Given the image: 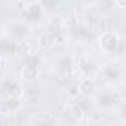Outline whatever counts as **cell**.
I'll use <instances>...</instances> for the list:
<instances>
[{"mask_svg":"<svg viewBox=\"0 0 126 126\" xmlns=\"http://www.w3.org/2000/svg\"><path fill=\"white\" fill-rule=\"evenodd\" d=\"M43 18V8L39 2H34V3H27L25 9L22 11V15H21V19L25 21L27 24L30 25H36L42 21Z\"/></svg>","mask_w":126,"mask_h":126,"instance_id":"obj_1","label":"cell"},{"mask_svg":"<svg viewBox=\"0 0 126 126\" xmlns=\"http://www.w3.org/2000/svg\"><path fill=\"white\" fill-rule=\"evenodd\" d=\"M120 37L113 33V31H107V33H102L99 36V40H98V45L101 47V50H104L105 53H114L119 50L120 47Z\"/></svg>","mask_w":126,"mask_h":126,"instance_id":"obj_2","label":"cell"},{"mask_svg":"<svg viewBox=\"0 0 126 126\" xmlns=\"http://www.w3.org/2000/svg\"><path fill=\"white\" fill-rule=\"evenodd\" d=\"M8 31H9V37L14 39V40H24L30 36L31 33V25L27 24L25 21L19 19V21H14L9 24L8 27Z\"/></svg>","mask_w":126,"mask_h":126,"instance_id":"obj_3","label":"cell"},{"mask_svg":"<svg viewBox=\"0 0 126 126\" xmlns=\"http://www.w3.org/2000/svg\"><path fill=\"white\" fill-rule=\"evenodd\" d=\"M2 89L5 91V94L8 96H18V98H21V95L24 94L22 85L18 80H15V79H5L2 82Z\"/></svg>","mask_w":126,"mask_h":126,"instance_id":"obj_4","label":"cell"},{"mask_svg":"<svg viewBox=\"0 0 126 126\" xmlns=\"http://www.w3.org/2000/svg\"><path fill=\"white\" fill-rule=\"evenodd\" d=\"M74 70V59L70 55H64L56 61V71L62 76H68Z\"/></svg>","mask_w":126,"mask_h":126,"instance_id":"obj_5","label":"cell"},{"mask_svg":"<svg viewBox=\"0 0 126 126\" xmlns=\"http://www.w3.org/2000/svg\"><path fill=\"white\" fill-rule=\"evenodd\" d=\"M16 46H18V43H15L14 39L2 36L0 37V58L15 55L16 53Z\"/></svg>","mask_w":126,"mask_h":126,"instance_id":"obj_6","label":"cell"},{"mask_svg":"<svg viewBox=\"0 0 126 126\" xmlns=\"http://www.w3.org/2000/svg\"><path fill=\"white\" fill-rule=\"evenodd\" d=\"M96 107L98 108H102V110H108V108H113L114 105H117L119 102V96L116 94H101L98 95L96 98Z\"/></svg>","mask_w":126,"mask_h":126,"instance_id":"obj_7","label":"cell"},{"mask_svg":"<svg viewBox=\"0 0 126 126\" xmlns=\"http://www.w3.org/2000/svg\"><path fill=\"white\" fill-rule=\"evenodd\" d=\"M19 76L24 82H34L39 77V67L30 65V64H22L19 70Z\"/></svg>","mask_w":126,"mask_h":126,"instance_id":"obj_8","label":"cell"},{"mask_svg":"<svg viewBox=\"0 0 126 126\" xmlns=\"http://www.w3.org/2000/svg\"><path fill=\"white\" fill-rule=\"evenodd\" d=\"M102 76L108 83H117L122 79V70L117 65H107L102 70Z\"/></svg>","mask_w":126,"mask_h":126,"instance_id":"obj_9","label":"cell"},{"mask_svg":"<svg viewBox=\"0 0 126 126\" xmlns=\"http://www.w3.org/2000/svg\"><path fill=\"white\" fill-rule=\"evenodd\" d=\"M5 107L9 113H16L19 108H21V98L18 96H8L6 102H5Z\"/></svg>","mask_w":126,"mask_h":126,"instance_id":"obj_10","label":"cell"},{"mask_svg":"<svg viewBox=\"0 0 126 126\" xmlns=\"http://www.w3.org/2000/svg\"><path fill=\"white\" fill-rule=\"evenodd\" d=\"M79 91H80L85 96H88V95H91V94L95 91V85H94V82H92L91 79H83V80L79 83Z\"/></svg>","mask_w":126,"mask_h":126,"instance_id":"obj_11","label":"cell"},{"mask_svg":"<svg viewBox=\"0 0 126 126\" xmlns=\"http://www.w3.org/2000/svg\"><path fill=\"white\" fill-rule=\"evenodd\" d=\"M40 62H42V59H40L36 53H27V55H24V58H22V64H30V65L39 67Z\"/></svg>","mask_w":126,"mask_h":126,"instance_id":"obj_12","label":"cell"},{"mask_svg":"<svg viewBox=\"0 0 126 126\" xmlns=\"http://www.w3.org/2000/svg\"><path fill=\"white\" fill-rule=\"evenodd\" d=\"M39 3L46 11H55L59 5V0H39Z\"/></svg>","mask_w":126,"mask_h":126,"instance_id":"obj_13","label":"cell"},{"mask_svg":"<svg viewBox=\"0 0 126 126\" xmlns=\"http://www.w3.org/2000/svg\"><path fill=\"white\" fill-rule=\"evenodd\" d=\"M111 8H114L113 0H101L99 2V11L101 12H108V11H111Z\"/></svg>","mask_w":126,"mask_h":126,"instance_id":"obj_14","label":"cell"},{"mask_svg":"<svg viewBox=\"0 0 126 126\" xmlns=\"http://www.w3.org/2000/svg\"><path fill=\"white\" fill-rule=\"evenodd\" d=\"M73 33H74V36H76L77 39H85V37L88 36V30H86L85 27H77Z\"/></svg>","mask_w":126,"mask_h":126,"instance_id":"obj_15","label":"cell"},{"mask_svg":"<svg viewBox=\"0 0 126 126\" xmlns=\"http://www.w3.org/2000/svg\"><path fill=\"white\" fill-rule=\"evenodd\" d=\"M113 3H114L117 8H125V6H126V0H113Z\"/></svg>","mask_w":126,"mask_h":126,"instance_id":"obj_16","label":"cell"},{"mask_svg":"<svg viewBox=\"0 0 126 126\" xmlns=\"http://www.w3.org/2000/svg\"><path fill=\"white\" fill-rule=\"evenodd\" d=\"M25 3H34V2H39V0H24Z\"/></svg>","mask_w":126,"mask_h":126,"instance_id":"obj_17","label":"cell"},{"mask_svg":"<svg viewBox=\"0 0 126 126\" xmlns=\"http://www.w3.org/2000/svg\"><path fill=\"white\" fill-rule=\"evenodd\" d=\"M3 123H5V120H3V119H0V125H3Z\"/></svg>","mask_w":126,"mask_h":126,"instance_id":"obj_18","label":"cell"}]
</instances>
